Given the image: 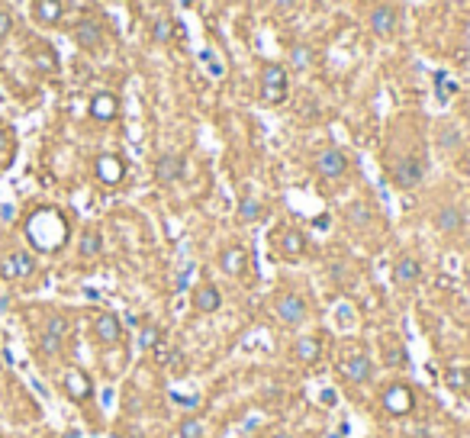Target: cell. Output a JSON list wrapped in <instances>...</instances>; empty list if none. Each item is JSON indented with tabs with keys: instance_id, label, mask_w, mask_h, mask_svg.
I'll use <instances>...</instances> for the list:
<instances>
[{
	"instance_id": "obj_1",
	"label": "cell",
	"mask_w": 470,
	"mask_h": 438,
	"mask_svg": "<svg viewBox=\"0 0 470 438\" xmlns=\"http://www.w3.org/2000/svg\"><path fill=\"white\" fill-rule=\"evenodd\" d=\"M384 171L393 191H416L428 174L425 129L416 117H399L390 123L384 142Z\"/></svg>"
},
{
	"instance_id": "obj_2",
	"label": "cell",
	"mask_w": 470,
	"mask_h": 438,
	"mask_svg": "<svg viewBox=\"0 0 470 438\" xmlns=\"http://www.w3.org/2000/svg\"><path fill=\"white\" fill-rule=\"evenodd\" d=\"M310 168L312 178H316V187H322V191H335V187H342L354 178V158L342 145H322L312 155Z\"/></svg>"
},
{
	"instance_id": "obj_3",
	"label": "cell",
	"mask_w": 470,
	"mask_h": 438,
	"mask_svg": "<svg viewBox=\"0 0 470 438\" xmlns=\"http://www.w3.org/2000/svg\"><path fill=\"white\" fill-rule=\"evenodd\" d=\"M68 219H64L55 206H39L36 213H29L26 219V239L39 252H58L68 242Z\"/></svg>"
},
{
	"instance_id": "obj_4",
	"label": "cell",
	"mask_w": 470,
	"mask_h": 438,
	"mask_svg": "<svg viewBox=\"0 0 470 438\" xmlns=\"http://www.w3.org/2000/svg\"><path fill=\"white\" fill-rule=\"evenodd\" d=\"M335 371L342 380L354 387H364V384H374V374H377V364H374V354L364 342H342L335 348Z\"/></svg>"
},
{
	"instance_id": "obj_5",
	"label": "cell",
	"mask_w": 470,
	"mask_h": 438,
	"mask_svg": "<svg viewBox=\"0 0 470 438\" xmlns=\"http://www.w3.org/2000/svg\"><path fill=\"white\" fill-rule=\"evenodd\" d=\"M267 248H271V258H277L284 265H297L303 258L312 255L310 235L303 232L297 223H277L271 232H267Z\"/></svg>"
},
{
	"instance_id": "obj_6",
	"label": "cell",
	"mask_w": 470,
	"mask_h": 438,
	"mask_svg": "<svg viewBox=\"0 0 470 438\" xmlns=\"http://www.w3.org/2000/svg\"><path fill=\"white\" fill-rule=\"evenodd\" d=\"M290 97V68L284 62H264L258 71V100L264 107H280Z\"/></svg>"
},
{
	"instance_id": "obj_7",
	"label": "cell",
	"mask_w": 470,
	"mask_h": 438,
	"mask_svg": "<svg viewBox=\"0 0 470 438\" xmlns=\"http://www.w3.org/2000/svg\"><path fill=\"white\" fill-rule=\"evenodd\" d=\"M271 310H274L280 326H287V329H303L312 316V306H310V300H306V293H299V290H293V287L277 290L274 300H271Z\"/></svg>"
},
{
	"instance_id": "obj_8",
	"label": "cell",
	"mask_w": 470,
	"mask_h": 438,
	"mask_svg": "<svg viewBox=\"0 0 470 438\" xmlns=\"http://www.w3.org/2000/svg\"><path fill=\"white\" fill-rule=\"evenodd\" d=\"M364 26L377 39H396L403 29V3H396V0L371 3V10L364 13Z\"/></svg>"
},
{
	"instance_id": "obj_9",
	"label": "cell",
	"mask_w": 470,
	"mask_h": 438,
	"mask_svg": "<svg viewBox=\"0 0 470 438\" xmlns=\"http://www.w3.org/2000/svg\"><path fill=\"white\" fill-rule=\"evenodd\" d=\"M216 265L225 278L242 280V284H255L258 271H255V258H251V248L242 245V242H229V245L219 248L216 255Z\"/></svg>"
},
{
	"instance_id": "obj_10",
	"label": "cell",
	"mask_w": 470,
	"mask_h": 438,
	"mask_svg": "<svg viewBox=\"0 0 470 438\" xmlns=\"http://www.w3.org/2000/svg\"><path fill=\"white\" fill-rule=\"evenodd\" d=\"M345 226L351 229L358 239L371 242V232H384V216L377 213V206L371 200H351L345 206Z\"/></svg>"
},
{
	"instance_id": "obj_11",
	"label": "cell",
	"mask_w": 470,
	"mask_h": 438,
	"mask_svg": "<svg viewBox=\"0 0 470 438\" xmlns=\"http://www.w3.org/2000/svg\"><path fill=\"white\" fill-rule=\"evenodd\" d=\"M377 403H380V409H384L386 416L403 419V416H409V413L416 409V390H412L406 380H390V384L380 387Z\"/></svg>"
},
{
	"instance_id": "obj_12",
	"label": "cell",
	"mask_w": 470,
	"mask_h": 438,
	"mask_svg": "<svg viewBox=\"0 0 470 438\" xmlns=\"http://www.w3.org/2000/svg\"><path fill=\"white\" fill-rule=\"evenodd\" d=\"M422 278H425V265H422V258L419 255L399 252V255L393 258V265H390V280H393V287L412 290Z\"/></svg>"
},
{
	"instance_id": "obj_13",
	"label": "cell",
	"mask_w": 470,
	"mask_h": 438,
	"mask_svg": "<svg viewBox=\"0 0 470 438\" xmlns=\"http://www.w3.org/2000/svg\"><path fill=\"white\" fill-rule=\"evenodd\" d=\"M290 358H293L299 367H316V364L325 358V339H322L319 332L297 335L293 345H290Z\"/></svg>"
},
{
	"instance_id": "obj_14",
	"label": "cell",
	"mask_w": 470,
	"mask_h": 438,
	"mask_svg": "<svg viewBox=\"0 0 470 438\" xmlns=\"http://www.w3.org/2000/svg\"><path fill=\"white\" fill-rule=\"evenodd\" d=\"M126 174H129V165L116 151H103V155L94 158V178L103 184V187H123Z\"/></svg>"
},
{
	"instance_id": "obj_15",
	"label": "cell",
	"mask_w": 470,
	"mask_h": 438,
	"mask_svg": "<svg viewBox=\"0 0 470 438\" xmlns=\"http://www.w3.org/2000/svg\"><path fill=\"white\" fill-rule=\"evenodd\" d=\"M71 39H75V45H77V49H84V52H100V49L107 45V29H103V23H100V20L84 16V20L75 23Z\"/></svg>"
},
{
	"instance_id": "obj_16",
	"label": "cell",
	"mask_w": 470,
	"mask_h": 438,
	"mask_svg": "<svg viewBox=\"0 0 470 438\" xmlns=\"http://www.w3.org/2000/svg\"><path fill=\"white\" fill-rule=\"evenodd\" d=\"M94 339L97 345H107V348H113V345H119L123 339H126V329H123V319H119L116 313L110 310H100L94 316Z\"/></svg>"
},
{
	"instance_id": "obj_17",
	"label": "cell",
	"mask_w": 470,
	"mask_h": 438,
	"mask_svg": "<svg viewBox=\"0 0 470 438\" xmlns=\"http://www.w3.org/2000/svg\"><path fill=\"white\" fill-rule=\"evenodd\" d=\"M62 390L68 400H75V403H90L94 400V380L87 371L81 367H68L62 374Z\"/></svg>"
},
{
	"instance_id": "obj_18",
	"label": "cell",
	"mask_w": 470,
	"mask_h": 438,
	"mask_svg": "<svg viewBox=\"0 0 470 438\" xmlns=\"http://www.w3.org/2000/svg\"><path fill=\"white\" fill-rule=\"evenodd\" d=\"M190 306L197 316H213L223 310V290L216 287L213 280H200L190 293Z\"/></svg>"
},
{
	"instance_id": "obj_19",
	"label": "cell",
	"mask_w": 470,
	"mask_h": 438,
	"mask_svg": "<svg viewBox=\"0 0 470 438\" xmlns=\"http://www.w3.org/2000/svg\"><path fill=\"white\" fill-rule=\"evenodd\" d=\"M36 274V258L29 252H10L0 258V278L3 280H26Z\"/></svg>"
},
{
	"instance_id": "obj_20",
	"label": "cell",
	"mask_w": 470,
	"mask_h": 438,
	"mask_svg": "<svg viewBox=\"0 0 470 438\" xmlns=\"http://www.w3.org/2000/svg\"><path fill=\"white\" fill-rule=\"evenodd\" d=\"M187 174V161H184V155H177V151H164V155H158V161H155V181L158 184H177Z\"/></svg>"
},
{
	"instance_id": "obj_21",
	"label": "cell",
	"mask_w": 470,
	"mask_h": 438,
	"mask_svg": "<svg viewBox=\"0 0 470 438\" xmlns=\"http://www.w3.org/2000/svg\"><path fill=\"white\" fill-rule=\"evenodd\" d=\"M87 117L94 123H113L119 117V97L113 90H97L87 104Z\"/></svg>"
},
{
	"instance_id": "obj_22",
	"label": "cell",
	"mask_w": 470,
	"mask_h": 438,
	"mask_svg": "<svg viewBox=\"0 0 470 438\" xmlns=\"http://www.w3.org/2000/svg\"><path fill=\"white\" fill-rule=\"evenodd\" d=\"M432 226H435L441 235H460L464 232V226H467V216H464V210H460L458 204H445V206L435 210Z\"/></svg>"
},
{
	"instance_id": "obj_23",
	"label": "cell",
	"mask_w": 470,
	"mask_h": 438,
	"mask_svg": "<svg viewBox=\"0 0 470 438\" xmlns=\"http://www.w3.org/2000/svg\"><path fill=\"white\" fill-rule=\"evenodd\" d=\"M64 0H32L29 3V13L32 20H36V26H58V23L64 20Z\"/></svg>"
},
{
	"instance_id": "obj_24",
	"label": "cell",
	"mask_w": 470,
	"mask_h": 438,
	"mask_svg": "<svg viewBox=\"0 0 470 438\" xmlns=\"http://www.w3.org/2000/svg\"><path fill=\"white\" fill-rule=\"evenodd\" d=\"M445 384L458 396L470 400V364H451V367H445Z\"/></svg>"
},
{
	"instance_id": "obj_25",
	"label": "cell",
	"mask_w": 470,
	"mask_h": 438,
	"mask_svg": "<svg viewBox=\"0 0 470 438\" xmlns=\"http://www.w3.org/2000/svg\"><path fill=\"white\" fill-rule=\"evenodd\" d=\"M103 252V235H100V229L97 226H87L84 232H81V239H77V255L81 258H97Z\"/></svg>"
},
{
	"instance_id": "obj_26",
	"label": "cell",
	"mask_w": 470,
	"mask_h": 438,
	"mask_svg": "<svg viewBox=\"0 0 470 438\" xmlns=\"http://www.w3.org/2000/svg\"><path fill=\"white\" fill-rule=\"evenodd\" d=\"M149 36L155 45H171L174 36H177V23H174L171 16H155L149 26Z\"/></svg>"
},
{
	"instance_id": "obj_27",
	"label": "cell",
	"mask_w": 470,
	"mask_h": 438,
	"mask_svg": "<svg viewBox=\"0 0 470 438\" xmlns=\"http://www.w3.org/2000/svg\"><path fill=\"white\" fill-rule=\"evenodd\" d=\"M32 64H36V71H39V75H55V71H58V55H55V49L52 45H36V49H32Z\"/></svg>"
},
{
	"instance_id": "obj_28",
	"label": "cell",
	"mask_w": 470,
	"mask_h": 438,
	"mask_svg": "<svg viewBox=\"0 0 470 438\" xmlns=\"http://www.w3.org/2000/svg\"><path fill=\"white\" fill-rule=\"evenodd\" d=\"M261 216H264V204H261L258 197H242V200H238V219H242L245 226L258 223Z\"/></svg>"
},
{
	"instance_id": "obj_29",
	"label": "cell",
	"mask_w": 470,
	"mask_h": 438,
	"mask_svg": "<svg viewBox=\"0 0 470 438\" xmlns=\"http://www.w3.org/2000/svg\"><path fill=\"white\" fill-rule=\"evenodd\" d=\"M316 62V49H312L310 42H293L290 45V64H293V68H310V64Z\"/></svg>"
},
{
	"instance_id": "obj_30",
	"label": "cell",
	"mask_w": 470,
	"mask_h": 438,
	"mask_svg": "<svg viewBox=\"0 0 470 438\" xmlns=\"http://www.w3.org/2000/svg\"><path fill=\"white\" fill-rule=\"evenodd\" d=\"M45 332H52V335H58V339H68V332H71V319H68V316H62V313H55V316H49V322H45Z\"/></svg>"
},
{
	"instance_id": "obj_31",
	"label": "cell",
	"mask_w": 470,
	"mask_h": 438,
	"mask_svg": "<svg viewBox=\"0 0 470 438\" xmlns=\"http://www.w3.org/2000/svg\"><path fill=\"white\" fill-rule=\"evenodd\" d=\"M177 432H181V438H206V426L200 419H184Z\"/></svg>"
},
{
	"instance_id": "obj_32",
	"label": "cell",
	"mask_w": 470,
	"mask_h": 438,
	"mask_svg": "<svg viewBox=\"0 0 470 438\" xmlns=\"http://www.w3.org/2000/svg\"><path fill=\"white\" fill-rule=\"evenodd\" d=\"M10 32H13V13L7 10V7H0V42H3Z\"/></svg>"
},
{
	"instance_id": "obj_33",
	"label": "cell",
	"mask_w": 470,
	"mask_h": 438,
	"mask_svg": "<svg viewBox=\"0 0 470 438\" xmlns=\"http://www.w3.org/2000/svg\"><path fill=\"white\" fill-rule=\"evenodd\" d=\"M158 335H161L158 326H149V329L142 332V345H145V348H149V345H155V342H158Z\"/></svg>"
},
{
	"instance_id": "obj_34",
	"label": "cell",
	"mask_w": 470,
	"mask_h": 438,
	"mask_svg": "<svg viewBox=\"0 0 470 438\" xmlns=\"http://www.w3.org/2000/svg\"><path fill=\"white\" fill-rule=\"evenodd\" d=\"M13 142H10V132L7 129H0V151H10Z\"/></svg>"
},
{
	"instance_id": "obj_35",
	"label": "cell",
	"mask_w": 470,
	"mask_h": 438,
	"mask_svg": "<svg viewBox=\"0 0 470 438\" xmlns=\"http://www.w3.org/2000/svg\"><path fill=\"white\" fill-rule=\"evenodd\" d=\"M299 0H274V7H280V10H290V7H297Z\"/></svg>"
},
{
	"instance_id": "obj_36",
	"label": "cell",
	"mask_w": 470,
	"mask_h": 438,
	"mask_svg": "<svg viewBox=\"0 0 470 438\" xmlns=\"http://www.w3.org/2000/svg\"><path fill=\"white\" fill-rule=\"evenodd\" d=\"M271 438H293V435H290V432H274Z\"/></svg>"
},
{
	"instance_id": "obj_37",
	"label": "cell",
	"mask_w": 470,
	"mask_h": 438,
	"mask_svg": "<svg viewBox=\"0 0 470 438\" xmlns=\"http://www.w3.org/2000/svg\"><path fill=\"white\" fill-rule=\"evenodd\" d=\"M0 438H3V435H0Z\"/></svg>"
}]
</instances>
